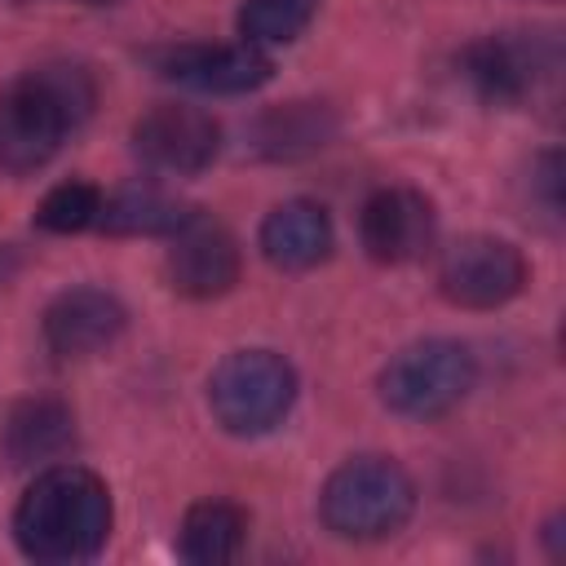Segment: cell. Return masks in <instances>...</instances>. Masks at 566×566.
Listing matches in <instances>:
<instances>
[{
	"label": "cell",
	"instance_id": "cell-1",
	"mask_svg": "<svg viewBox=\"0 0 566 566\" xmlns=\"http://www.w3.org/2000/svg\"><path fill=\"white\" fill-rule=\"evenodd\" d=\"M111 535V491L93 469L49 464L13 509V539L31 562H88Z\"/></svg>",
	"mask_w": 566,
	"mask_h": 566
},
{
	"label": "cell",
	"instance_id": "cell-2",
	"mask_svg": "<svg viewBox=\"0 0 566 566\" xmlns=\"http://www.w3.org/2000/svg\"><path fill=\"white\" fill-rule=\"evenodd\" d=\"M93 75L71 62L35 66L0 88V172L27 177L44 168L71 128L93 111Z\"/></svg>",
	"mask_w": 566,
	"mask_h": 566
},
{
	"label": "cell",
	"instance_id": "cell-3",
	"mask_svg": "<svg viewBox=\"0 0 566 566\" xmlns=\"http://www.w3.org/2000/svg\"><path fill=\"white\" fill-rule=\"evenodd\" d=\"M416 509L411 473L389 455H354L323 482L318 513L340 539H385L407 526Z\"/></svg>",
	"mask_w": 566,
	"mask_h": 566
},
{
	"label": "cell",
	"instance_id": "cell-4",
	"mask_svg": "<svg viewBox=\"0 0 566 566\" xmlns=\"http://www.w3.org/2000/svg\"><path fill=\"white\" fill-rule=\"evenodd\" d=\"M296 402V371L274 349L226 354L208 376V407L226 433L256 438L283 424Z\"/></svg>",
	"mask_w": 566,
	"mask_h": 566
},
{
	"label": "cell",
	"instance_id": "cell-5",
	"mask_svg": "<svg viewBox=\"0 0 566 566\" xmlns=\"http://www.w3.org/2000/svg\"><path fill=\"white\" fill-rule=\"evenodd\" d=\"M473 354L460 340H416L407 349H398L385 371H380V402L398 416L411 420H433L442 411H451L469 389H473Z\"/></svg>",
	"mask_w": 566,
	"mask_h": 566
},
{
	"label": "cell",
	"instance_id": "cell-6",
	"mask_svg": "<svg viewBox=\"0 0 566 566\" xmlns=\"http://www.w3.org/2000/svg\"><path fill=\"white\" fill-rule=\"evenodd\" d=\"M526 283V261L509 239L464 234L438 261V287L460 310H495L509 305Z\"/></svg>",
	"mask_w": 566,
	"mask_h": 566
},
{
	"label": "cell",
	"instance_id": "cell-7",
	"mask_svg": "<svg viewBox=\"0 0 566 566\" xmlns=\"http://www.w3.org/2000/svg\"><path fill=\"white\" fill-rule=\"evenodd\" d=\"M464 75L486 102L513 106V102L535 97L539 84H548L557 75V44L517 35V31L482 35L464 49Z\"/></svg>",
	"mask_w": 566,
	"mask_h": 566
},
{
	"label": "cell",
	"instance_id": "cell-8",
	"mask_svg": "<svg viewBox=\"0 0 566 566\" xmlns=\"http://www.w3.org/2000/svg\"><path fill=\"white\" fill-rule=\"evenodd\" d=\"M133 150L146 168L155 172H172V177H190L203 172L217 150H221V128L208 111L199 106H177V102H159L150 106L137 124H133Z\"/></svg>",
	"mask_w": 566,
	"mask_h": 566
},
{
	"label": "cell",
	"instance_id": "cell-9",
	"mask_svg": "<svg viewBox=\"0 0 566 566\" xmlns=\"http://www.w3.org/2000/svg\"><path fill=\"white\" fill-rule=\"evenodd\" d=\"M433 203L411 186H385L376 190L358 212V239L371 261L402 265L433 248Z\"/></svg>",
	"mask_w": 566,
	"mask_h": 566
},
{
	"label": "cell",
	"instance_id": "cell-10",
	"mask_svg": "<svg viewBox=\"0 0 566 566\" xmlns=\"http://www.w3.org/2000/svg\"><path fill=\"white\" fill-rule=\"evenodd\" d=\"M239 279V243L226 226L208 221V217H190L168 248V283L172 292L190 296V301H212L221 292H230Z\"/></svg>",
	"mask_w": 566,
	"mask_h": 566
},
{
	"label": "cell",
	"instance_id": "cell-11",
	"mask_svg": "<svg viewBox=\"0 0 566 566\" xmlns=\"http://www.w3.org/2000/svg\"><path fill=\"white\" fill-rule=\"evenodd\" d=\"M159 71L186 88L199 93H252L274 75V62L265 49L239 40V44H177L159 57Z\"/></svg>",
	"mask_w": 566,
	"mask_h": 566
},
{
	"label": "cell",
	"instance_id": "cell-12",
	"mask_svg": "<svg viewBox=\"0 0 566 566\" xmlns=\"http://www.w3.org/2000/svg\"><path fill=\"white\" fill-rule=\"evenodd\" d=\"M128 323V310L106 287H66L44 310V345L57 358H88L106 349Z\"/></svg>",
	"mask_w": 566,
	"mask_h": 566
},
{
	"label": "cell",
	"instance_id": "cell-13",
	"mask_svg": "<svg viewBox=\"0 0 566 566\" xmlns=\"http://www.w3.org/2000/svg\"><path fill=\"white\" fill-rule=\"evenodd\" d=\"M256 243H261L265 261L279 265V270H314L318 261H327V252L336 243V230H332V217H327L323 203L287 199L261 221Z\"/></svg>",
	"mask_w": 566,
	"mask_h": 566
},
{
	"label": "cell",
	"instance_id": "cell-14",
	"mask_svg": "<svg viewBox=\"0 0 566 566\" xmlns=\"http://www.w3.org/2000/svg\"><path fill=\"white\" fill-rule=\"evenodd\" d=\"M195 217L190 203H181L177 195L159 190V186H124L111 199H102L97 226L106 234H177L186 221Z\"/></svg>",
	"mask_w": 566,
	"mask_h": 566
},
{
	"label": "cell",
	"instance_id": "cell-15",
	"mask_svg": "<svg viewBox=\"0 0 566 566\" xmlns=\"http://www.w3.org/2000/svg\"><path fill=\"white\" fill-rule=\"evenodd\" d=\"M75 438V420L62 402L53 398H31L22 407H13L9 424H4V455L9 464H44L57 460Z\"/></svg>",
	"mask_w": 566,
	"mask_h": 566
},
{
	"label": "cell",
	"instance_id": "cell-16",
	"mask_svg": "<svg viewBox=\"0 0 566 566\" xmlns=\"http://www.w3.org/2000/svg\"><path fill=\"white\" fill-rule=\"evenodd\" d=\"M248 539V513L230 500H199L181 517V557L195 566H226Z\"/></svg>",
	"mask_w": 566,
	"mask_h": 566
},
{
	"label": "cell",
	"instance_id": "cell-17",
	"mask_svg": "<svg viewBox=\"0 0 566 566\" xmlns=\"http://www.w3.org/2000/svg\"><path fill=\"white\" fill-rule=\"evenodd\" d=\"M336 133V119L318 102H287L256 119V150L270 159H296L310 150H323Z\"/></svg>",
	"mask_w": 566,
	"mask_h": 566
},
{
	"label": "cell",
	"instance_id": "cell-18",
	"mask_svg": "<svg viewBox=\"0 0 566 566\" xmlns=\"http://www.w3.org/2000/svg\"><path fill=\"white\" fill-rule=\"evenodd\" d=\"M318 0H243L239 9V35L256 49L265 44H292L310 18H314Z\"/></svg>",
	"mask_w": 566,
	"mask_h": 566
},
{
	"label": "cell",
	"instance_id": "cell-19",
	"mask_svg": "<svg viewBox=\"0 0 566 566\" xmlns=\"http://www.w3.org/2000/svg\"><path fill=\"white\" fill-rule=\"evenodd\" d=\"M97 212H102V190L93 181H62L40 199L35 226L49 234H75L84 226H97Z\"/></svg>",
	"mask_w": 566,
	"mask_h": 566
},
{
	"label": "cell",
	"instance_id": "cell-20",
	"mask_svg": "<svg viewBox=\"0 0 566 566\" xmlns=\"http://www.w3.org/2000/svg\"><path fill=\"white\" fill-rule=\"evenodd\" d=\"M80 4H115V0H80Z\"/></svg>",
	"mask_w": 566,
	"mask_h": 566
}]
</instances>
